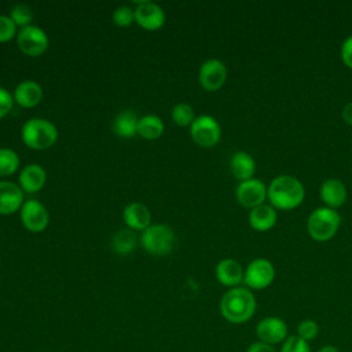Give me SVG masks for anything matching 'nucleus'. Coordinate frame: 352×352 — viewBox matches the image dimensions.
<instances>
[{
    "label": "nucleus",
    "mask_w": 352,
    "mask_h": 352,
    "mask_svg": "<svg viewBox=\"0 0 352 352\" xmlns=\"http://www.w3.org/2000/svg\"><path fill=\"white\" fill-rule=\"evenodd\" d=\"M256 311V298L246 287H232L220 300L221 316L234 324L248 322Z\"/></svg>",
    "instance_id": "1"
},
{
    "label": "nucleus",
    "mask_w": 352,
    "mask_h": 352,
    "mask_svg": "<svg viewBox=\"0 0 352 352\" xmlns=\"http://www.w3.org/2000/svg\"><path fill=\"white\" fill-rule=\"evenodd\" d=\"M267 197L271 206L282 210H290L302 202L304 187L296 177L290 175H280L268 186Z\"/></svg>",
    "instance_id": "2"
},
{
    "label": "nucleus",
    "mask_w": 352,
    "mask_h": 352,
    "mask_svg": "<svg viewBox=\"0 0 352 352\" xmlns=\"http://www.w3.org/2000/svg\"><path fill=\"white\" fill-rule=\"evenodd\" d=\"M22 142L33 150H45L55 144L58 139L56 126L45 118H30L21 129Z\"/></svg>",
    "instance_id": "3"
},
{
    "label": "nucleus",
    "mask_w": 352,
    "mask_h": 352,
    "mask_svg": "<svg viewBox=\"0 0 352 352\" xmlns=\"http://www.w3.org/2000/svg\"><path fill=\"white\" fill-rule=\"evenodd\" d=\"M140 243L148 254L166 256L175 248L176 235L166 224H150L144 231H142Z\"/></svg>",
    "instance_id": "4"
},
{
    "label": "nucleus",
    "mask_w": 352,
    "mask_h": 352,
    "mask_svg": "<svg viewBox=\"0 0 352 352\" xmlns=\"http://www.w3.org/2000/svg\"><path fill=\"white\" fill-rule=\"evenodd\" d=\"M340 214L331 208H318L315 209L307 221V228L309 235L319 242L329 241L333 238L340 227Z\"/></svg>",
    "instance_id": "5"
},
{
    "label": "nucleus",
    "mask_w": 352,
    "mask_h": 352,
    "mask_svg": "<svg viewBox=\"0 0 352 352\" xmlns=\"http://www.w3.org/2000/svg\"><path fill=\"white\" fill-rule=\"evenodd\" d=\"M190 135L194 143L198 146L213 147L221 138V128L214 117L202 114L195 117V120L191 122Z\"/></svg>",
    "instance_id": "6"
},
{
    "label": "nucleus",
    "mask_w": 352,
    "mask_h": 352,
    "mask_svg": "<svg viewBox=\"0 0 352 352\" xmlns=\"http://www.w3.org/2000/svg\"><path fill=\"white\" fill-rule=\"evenodd\" d=\"M16 44L23 54L29 56H40L47 51L50 40L41 28L29 25L16 33Z\"/></svg>",
    "instance_id": "7"
},
{
    "label": "nucleus",
    "mask_w": 352,
    "mask_h": 352,
    "mask_svg": "<svg viewBox=\"0 0 352 352\" xmlns=\"http://www.w3.org/2000/svg\"><path fill=\"white\" fill-rule=\"evenodd\" d=\"M19 212L23 227L30 232H43L50 223L47 208L37 199L25 201Z\"/></svg>",
    "instance_id": "8"
},
{
    "label": "nucleus",
    "mask_w": 352,
    "mask_h": 352,
    "mask_svg": "<svg viewBox=\"0 0 352 352\" xmlns=\"http://www.w3.org/2000/svg\"><path fill=\"white\" fill-rule=\"evenodd\" d=\"M274 278H275V268L272 263L265 258H256L245 270L243 282L246 283L248 287L260 290L270 286Z\"/></svg>",
    "instance_id": "9"
},
{
    "label": "nucleus",
    "mask_w": 352,
    "mask_h": 352,
    "mask_svg": "<svg viewBox=\"0 0 352 352\" xmlns=\"http://www.w3.org/2000/svg\"><path fill=\"white\" fill-rule=\"evenodd\" d=\"M227 78V67L220 59H208L198 72V81L205 91H217Z\"/></svg>",
    "instance_id": "10"
},
{
    "label": "nucleus",
    "mask_w": 352,
    "mask_h": 352,
    "mask_svg": "<svg viewBox=\"0 0 352 352\" xmlns=\"http://www.w3.org/2000/svg\"><path fill=\"white\" fill-rule=\"evenodd\" d=\"M256 336L258 341L272 346L276 344H282L289 337L287 324L280 318L267 316L257 323Z\"/></svg>",
    "instance_id": "11"
},
{
    "label": "nucleus",
    "mask_w": 352,
    "mask_h": 352,
    "mask_svg": "<svg viewBox=\"0 0 352 352\" xmlns=\"http://www.w3.org/2000/svg\"><path fill=\"white\" fill-rule=\"evenodd\" d=\"M135 11V22L146 30H158L165 23V12L157 3L142 0Z\"/></svg>",
    "instance_id": "12"
},
{
    "label": "nucleus",
    "mask_w": 352,
    "mask_h": 352,
    "mask_svg": "<svg viewBox=\"0 0 352 352\" xmlns=\"http://www.w3.org/2000/svg\"><path fill=\"white\" fill-rule=\"evenodd\" d=\"M267 198V187L257 179H249L241 182L236 187V199L245 208H256L263 205Z\"/></svg>",
    "instance_id": "13"
},
{
    "label": "nucleus",
    "mask_w": 352,
    "mask_h": 352,
    "mask_svg": "<svg viewBox=\"0 0 352 352\" xmlns=\"http://www.w3.org/2000/svg\"><path fill=\"white\" fill-rule=\"evenodd\" d=\"M23 191L19 184L0 180V214H12L23 205Z\"/></svg>",
    "instance_id": "14"
},
{
    "label": "nucleus",
    "mask_w": 352,
    "mask_h": 352,
    "mask_svg": "<svg viewBox=\"0 0 352 352\" xmlns=\"http://www.w3.org/2000/svg\"><path fill=\"white\" fill-rule=\"evenodd\" d=\"M122 219L126 228L132 231H144L150 226L151 213L144 204L132 202L124 208Z\"/></svg>",
    "instance_id": "15"
},
{
    "label": "nucleus",
    "mask_w": 352,
    "mask_h": 352,
    "mask_svg": "<svg viewBox=\"0 0 352 352\" xmlns=\"http://www.w3.org/2000/svg\"><path fill=\"white\" fill-rule=\"evenodd\" d=\"M47 180V173L44 170V168L38 164H29L26 165L18 177L19 182V187L22 188L23 192L28 194H34L37 191H40Z\"/></svg>",
    "instance_id": "16"
},
{
    "label": "nucleus",
    "mask_w": 352,
    "mask_h": 352,
    "mask_svg": "<svg viewBox=\"0 0 352 352\" xmlns=\"http://www.w3.org/2000/svg\"><path fill=\"white\" fill-rule=\"evenodd\" d=\"M217 280L228 287H238V285L243 280L245 271L242 265L234 258H224L220 260L214 270Z\"/></svg>",
    "instance_id": "17"
},
{
    "label": "nucleus",
    "mask_w": 352,
    "mask_h": 352,
    "mask_svg": "<svg viewBox=\"0 0 352 352\" xmlns=\"http://www.w3.org/2000/svg\"><path fill=\"white\" fill-rule=\"evenodd\" d=\"M12 98L14 102H16L21 107H34L40 103L43 98V88L38 82L33 80H25L15 87Z\"/></svg>",
    "instance_id": "18"
},
{
    "label": "nucleus",
    "mask_w": 352,
    "mask_h": 352,
    "mask_svg": "<svg viewBox=\"0 0 352 352\" xmlns=\"http://www.w3.org/2000/svg\"><path fill=\"white\" fill-rule=\"evenodd\" d=\"M320 197L327 208H338L345 202L346 188L338 179H327L320 186Z\"/></svg>",
    "instance_id": "19"
},
{
    "label": "nucleus",
    "mask_w": 352,
    "mask_h": 352,
    "mask_svg": "<svg viewBox=\"0 0 352 352\" xmlns=\"http://www.w3.org/2000/svg\"><path fill=\"white\" fill-rule=\"evenodd\" d=\"M276 223V212L271 205H258L249 212V224L257 231H267Z\"/></svg>",
    "instance_id": "20"
},
{
    "label": "nucleus",
    "mask_w": 352,
    "mask_h": 352,
    "mask_svg": "<svg viewBox=\"0 0 352 352\" xmlns=\"http://www.w3.org/2000/svg\"><path fill=\"white\" fill-rule=\"evenodd\" d=\"M230 168H231L232 175L238 180L245 182V180L252 179V176H253V173L256 170V164H254L253 157L249 153H246V151H236L231 157Z\"/></svg>",
    "instance_id": "21"
},
{
    "label": "nucleus",
    "mask_w": 352,
    "mask_h": 352,
    "mask_svg": "<svg viewBox=\"0 0 352 352\" xmlns=\"http://www.w3.org/2000/svg\"><path fill=\"white\" fill-rule=\"evenodd\" d=\"M139 118L132 110H122L113 121V132L120 138H133L138 133Z\"/></svg>",
    "instance_id": "22"
},
{
    "label": "nucleus",
    "mask_w": 352,
    "mask_h": 352,
    "mask_svg": "<svg viewBox=\"0 0 352 352\" xmlns=\"http://www.w3.org/2000/svg\"><path fill=\"white\" fill-rule=\"evenodd\" d=\"M165 125L162 120L155 114H147L139 118L138 122V135H140L144 139L153 140L160 138L164 133Z\"/></svg>",
    "instance_id": "23"
},
{
    "label": "nucleus",
    "mask_w": 352,
    "mask_h": 352,
    "mask_svg": "<svg viewBox=\"0 0 352 352\" xmlns=\"http://www.w3.org/2000/svg\"><path fill=\"white\" fill-rule=\"evenodd\" d=\"M136 245H138V238L135 235V231L129 228L118 230L111 238L113 250L121 256L131 254L135 250Z\"/></svg>",
    "instance_id": "24"
},
{
    "label": "nucleus",
    "mask_w": 352,
    "mask_h": 352,
    "mask_svg": "<svg viewBox=\"0 0 352 352\" xmlns=\"http://www.w3.org/2000/svg\"><path fill=\"white\" fill-rule=\"evenodd\" d=\"M19 168V157L12 148H0V177L10 176Z\"/></svg>",
    "instance_id": "25"
},
{
    "label": "nucleus",
    "mask_w": 352,
    "mask_h": 352,
    "mask_svg": "<svg viewBox=\"0 0 352 352\" xmlns=\"http://www.w3.org/2000/svg\"><path fill=\"white\" fill-rule=\"evenodd\" d=\"M172 120L179 126H187L191 125V122L195 120L194 109L188 103H177L172 109Z\"/></svg>",
    "instance_id": "26"
},
{
    "label": "nucleus",
    "mask_w": 352,
    "mask_h": 352,
    "mask_svg": "<svg viewBox=\"0 0 352 352\" xmlns=\"http://www.w3.org/2000/svg\"><path fill=\"white\" fill-rule=\"evenodd\" d=\"M10 18L12 19V22L16 26H21V29H22V28H26V26L32 25L30 22L33 21V11L28 4H22V3L15 4L11 8Z\"/></svg>",
    "instance_id": "27"
},
{
    "label": "nucleus",
    "mask_w": 352,
    "mask_h": 352,
    "mask_svg": "<svg viewBox=\"0 0 352 352\" xmlns=\"http://www.w3.org/2000/svg\"><path fill=\"white\" fill-rule=\"evenodd\" d=\"M111 18L117 26L126 28L135 22V11L128 6H120L113 11Z\"/></svg>",
    "instance_id": "28"
},
{
    "label": "nucleus",
    "mask_w": 352,
    "mask_h": 352,
    "mask_svg": "<svg viewBox=\"0 0 352 352\" xmlns=\"http://www.w3.org/2000/svg\"><path fill=\"white\" fill-rule=\"evenodd\" d=\"M318 333H319V326H318V323H316L315 320H312V319H304V320H301V322L298 323V326H297V336H298L301 340L307 341V342L315 340L316 336H318Z\"/></svg>",
    "instance_id": "29"
},
{
    "label": "nucleus",
    "mask_w": 352,
    "mask_h": 352,
    "mask_svg": "<svg viewBox=\"0 0 352 352\" xmlns=\"http://www.w3.org/2000/svg\"><path fill=\"white\" fill-rule=\"evenodd\" d=\"M279 352H311V349L307 341L301 340L297 334H294V336H289L282 342Z\"/></svg>",
    "instance_id": "30"
},
{
    "label": "nucleus",
    "mask_w": 352,
    "mask_h": 352,
    "mask_svg": "<svg viewBox=\"0 0 352 352\" xmlns=\"http://www.w3.org/2000/svg\"><path fill=\"white\" fill-rule=\"evenodd\" d=\"M16 36V25L7 15H0V43L10 41Z\"/></svg>",
    "instance_id": "31"
},
{
    "label": "nucleus",
    "mask_w": 352,
    "mask_h": 352,
    "mask_svg": "<svg viewBox=\"0 0 352 352\" xmlns=\"http://www.w3.org/2000/svg\"><path fill=\"white\" fill-rule=\"evenodd\" d=\"M14 106L12 95L3 87H0V120L6 117Z\"/></svg>",
    "instance_id": "32"
},
{
    "label": "nucleus",
    "mask_w": 352,
    "mask_h": 352,
    "mask_svg": "<svg viewBox=\"0 0 352 352\" xmlns=\"http://www.w3.org/2000/svg\"><path fill=\"white\" fill-rule=\"evenodd\" d=\"M341 59L345 63V66H348L349 69H352V36L346 37L345 41L342 43L341 47Z\"/></svg>",
    "instance_id": "33"
},
{
    "label": "nucleus",
    "mask_w": 352,
    "mask_h": 352,
    "mask_svg": "<svg viewBox=\"0 0 352 352\" xmlns=\"http://www.w3.org/2000/svg\"><path fill=\"white\" fill-rule=\"evenodd\" d=\"M246 352H276L275 346L272 345H268V344H264L261 341H256L253 344L249 345L248 351Z\"/></svg>",
    "instance_id": "34"
},
{
    "label": "nucleus",
    "mask_w": 352,
    "mask_h": 352,
    "mask_svg": "<svg viewBox=\"0 0 352 352\" xmlns=\"http://www.w3.org/2000/svg\"><path fill=\"white\" fill-rule=\"evenodd\" d=\"M342 118L344 121L352 126V102L346 103L342 109Z\"/></svg>",
    "instance_id": "35"
},
{
    "label": "nucleus",
    "mask_w": 352,
    "mask_h": 352,
    "mask_svg": "<svg viewBox=\"0 0 352 352\" xmlns=\"http://www.w3.org/2000/svg\"><path fill=\"white\" fill-rule=\"evenodd\" d=\"M318 352H340L334 345H323Z\"/></svg>",
    "instance_id": "36"
}]
</instances>
